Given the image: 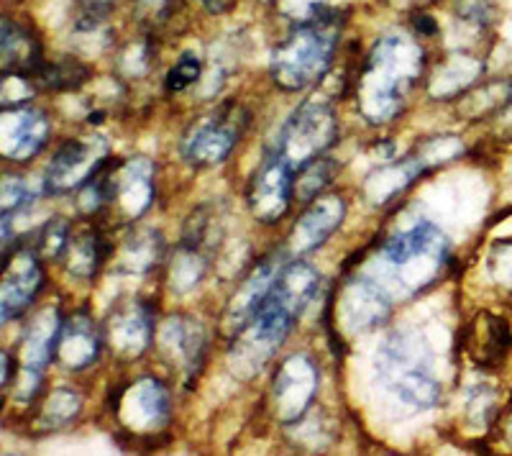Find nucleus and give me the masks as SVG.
<instances>
[{
  "label": "nucleus",
  "mask_w": 512,
  "mask_h": 456,
  "mask_svg": "<svg viewBox=\"0 0 512 456\" xmlns=\"http://www.w3.org/2000/svg\"><path fill=\"white\" fill-rule=\"evenodd\" d=\"M0 52H3V75H21L36 80L41 67H44L39 41L26 29L13 24L11 18H3V44H0Z\"/></svg>",
  "instance_id": "nucleus-23"
},
{
  "label": "nucleus",
  "mask_w": 512,
  "mask_h": 456,
  "mask_svg": "<svg viewBox=\"0 0 512 456\" xmlns=\"http://www.w3.org/2000/svg\"><path fill=\"white\" fill-rule=\"evenodd\" d=\"M36 80H39L47 90L64 93V90L82 88V85L90 80V70L82 65L80 59L62 57V59H54V62H44V67H41Z\"/></svg>",
  "instance_id": "nucleus-29"
},
{
  "label": "nucleus",
  "mask_w": 512,
  "mask_h": 456,
  "mask_svg": "<svg viewBox=\"0 0 512 456\" xmlns=\"http://www.w3.org/2000/svg\"><path fill=\"white\" fill-rule=\"evenodd\" d=\"M111 159V147L105 136H80L64 141L52 157L44 175L49 193H70L85 188Z\"/></svg>",
  "instance_id": "nucleus-9"
},
{
  "label": "nucleus",
  "mask_w": 512,
  "mask_h": 456,
  "mask_svg": "<svg viewBox=\"0 0 512 456\" xmlns=\"http://www.w3.org/2000/svg\"><path fill=\"white\" fill-rule=\"evenodd\" d=\"M34 200V190L29 188V182L18 175H3V213H16L18 208Z\"/></svg>",
  "instance_id": "nucleus-34"
},
{
  "label": "nucleus",
  "mask_w": 512,
  "mask_h": 456,
  "mask_svg": "<svg viewBox=\"0 0 512 456\" xmlns=\"http://www.w3.org/2000/svg\"><path fill=\"white\" fill-rule=\"evenodd\" d=\"M113 0H85V6L90 8V11H103L105 13V8L111 6Z\"/></svg>",
  "instance_id": "nucleus-39"
},
{
  "label": "nucleus",
  "mask_w": 512,
  "mask_h": 456,
  "mask_svg": "<svg viewBox=\"0 0 512 456\" xmlns=\"http://www.w3.org/2000/svg\"><path fill=\"white\" fill-rule=\"evenodd\" d=\"M77 410H80V398L67 387H59L49 395L47 405L41 408L39 421L47 428H59L64 423H70L77 416Z\"/></svg>",
  "instance_id": "nucleus-30"
},
{
  "label": "nucleus",
  "mask_w": 512,
  "mask_h": 456,
  "mask_svg": "<svg viewBox=\"0 0 512 456\" xmlns=\"http://www.w3.org/2000/svg\"><path fill=\"white\" fill-rule=\"evenodd\" d=\"M70 228V223L62 221V218H52V221H47L39 228L31 249L41 259H59L64 252V244H67V236H70Z\"/></svg>",
  "instance_id": "nucleus-32"
},
{
  "label": "nucleus",
  "mask_w": 512,
  "mask_h": 456,
  "mask_svg": "<svg viewBox=\"0 0 512 456\" xmlns=\"http://www.w3.org/2000/svg\"><path fill=\"white\" fill-rule=\"evenodd\" d=\"M164 254V241L159 231L154 228H136L126 239L121 241L118 249V272L126 275H144L152 267H157Z\"/></svg>",
  "instance_id": "nucleus-25"
},
{
  "label": "nucleus",
  "mask_w": 512,
  "mask_h": 456,
  "mask_svg": "<svg viewBox=\"0 0 512 456\" xmlns=\"http://www.w3.org/2000/svg\"><path fill=\"white\" fill-rule=\"evenodd\" d=\"M200 72H203V62L195 52H185L180 59L175 62V67L169 70L167 75V90L169 93H182L192 85V82H198Z\"/></svg>",
  "instance_id": "nucleus-33"
},
{
  "label": "nucleus",
  "mask_w": 512,
  "mask_h": 456,
  "mask_svg": "<svg viewBox=\"0 0 512 456\" xmlns=\"http://www.w3.org/2000/svg\"><path fill=\"white\" fill-rule=\"evenodd\" d=\"M169 3L172 0H136V11L146 18V21H154V18L164 16L169 11Z\"/></svg>",
  "instance_id": "nucleus-36"
},
{
  "label": "nucleus",
  "mask_w": 512,
  "mask_h": 456,
  "mask_svg": "<svg viewBox=\"0 0 512 456\" xmlns=\"http://www.w3.org/2000/svg\"><path fill=\"white\" fill-rule=\"evenodd\" d=\"M154 334V316L152 308L144 300H126L116 305L105 323L103 341L111 346V351L121 359H139L152 341Z\"/></svg>",
  "instance_id": "nucleus-14"
},
{
  "label": "nucleus",
  "mask_w": 512,
  "mask_h": 456,
  "mask_svg": "<svg viewBox=\"0 0 512 456\" xmlns=\"http://www.w3.org/2000/svg\"><path fill=\"white\" fill-rule=\"evenodd\" d=\"M285 254H269V257L259 259L254 269H251L246 280L241 282V287L233 293V298L228 300L226 313H223V334L236 336L246 328V323L254 318V313L259 310L262 300L267 298V293L272 290L274 280L285 267Z\"/></svg>",
  "instance_id": "nucleus-15"
},
{
  "label": "nucleus",
  "mask_w": 512,
  "mask_h": 456,
  "mask_svg": "<svg viewBox=\"0 0 512 456\" xmlns=\"http://www.w3.org/2000/svg\"><path fill=\"white\" fill-rule=\"evenodd\" d=\"M318 369L308 354H292L280 364L272 385L274 416L282 423H295L308 413L318 392Z\"/></svg>",
  "instance_id": "nucleus-12"
},
{
  "label": "nucleus",
  "mask_w": 512,
  "mask_h": 456,
  "mask_svg": "<svg viewBox=\"0 0 512 456\" xmlns=\"http://www.w3.org/2000/svg\"><path fill=\"white\" fill-rule=\"evenodd\" d=\"M338 172L336 159L318 157L295 172V195L300 203H313L333 182Z\"/></svg>",
  "instance_id": "nucleus-28"
},
{
  "label": "nucleus",
  "mask_w": 512,
  "mask_h": 456,
  "mask_svg": "<svg viewBox=\"0 0 512 456\" xmlns=\"http://www.w3.org/2000/svg\"><path fill=\"white\" fill-rule=\"evenodd\" d=\"M118 418L131 433H157L169 423V392L154 377H141L121 395Z\"/></svg>",
  "instance_id": "nucleus-16"
},
{
  "label": "nucleus",
  "mask_w": 512,
  "mask_h": 456,
  "mask_svg": "<svg viewBox=\"0 0 512 456\" xmlns=\"http://www.w3.org/2000/svg\"><path fill=\"white\" fill-rule=\"evenodd\" d=\"M423 172L425 170L420 167V162L413 154L402 159V162L382 167V170H377L367 180L369 198H372V203H384V200H390L395 193H400L402 188H408L410 182L418 175H423Z\"/></svg>",
  "instance_id": "nucleus-27"
},
{
  "label": "nucleus",
  "mask_w": 512,
  "mask_h": 456,
  "mask_svg": "<svg viewBox=\"0 0 512 456\" xmlns=\"http://www.w3.org/2000/svg\"><path fill=\"white\" fill-rule=\"evenodd\" d=\"M49 121L41 111L31 106H11L3 108V121H0V149L3 157L13 162H29L41 149L47 147Z\"/></svg>",
  "instance_id": "nucleus-18"
},
{
  "label": "nucleus",
  "mask_w": 512,
  "mask_h": 456,
  "mask_svg": "<svg viewBox=\"0 0 512 456\" xmlns=\"http://www.w3.org/2000/svg\"><path fill=\"white\" fill-rule=\"evenodd\" d=\"M466 354L477 367L495 369L505 362L507 351L512 349L510 323L492 310H479L464 334Z\"/></svg>",
  "instance_id": "nucleus-20"
},
{
  "label": "nucleus",
  "mask_w": 512,
  "mask_h": 456,
  "mask_svg": "<svg viewBox=\"0 0 512 456\" xmlns=\"http://www.w3.org/2000/svg\"><path fill=\"white\" fill-rule=\"evenodd\" d=\"M344 295V321L351 328H359V331H367V328L377 326L387 318L390 313V300L384 295V290H379L374 282L369 280H354L351 285H346Z\"/></svg>",
  "instance_id": "nucleus-24"
},
{
  "label": "nucleus",
  "mask_w": 512,
  "mask_h": 456,
  "mask_svg": "<svg viewBox=\"0 0 512 456\" xmlns=\"http://www.w3.org/2000/svg\"><path fill=\"white\" fill-rule=\"evenodd\" d=\"M205 272H208V249L195 241L182 239L177 246L175 257H172V267H169V285L177 295H185L203 282Z\"/></svg>",
  "instance_id": "nucleus-26"
},
{
  "label": "nucleus",
  "mask_w": 512,
  "mask_h": 456,
  "mask_svg": "<svg viewBox=\"0 0 512 456\" xmlns=\"http://www.w3.org/2000/svg\"><path fill=\"white\" fill-rule=\"evenodd\" d=\"M338 116L331 103L318 98H310L292 111L285 126L277 134L274 152L290 162L292 170H300L313 159L323 157L338 139Z\"/></svg>",
  "instance_id": "nucleus-6"
},
{
  "label": "nucleus",
  "mask_w": 512,
  "mask_h": 456,
  "mask_svg": "<svg viewBox=\"0 0 512 456\" xmlns=\"http://www.w3.org/2000/svg\"><path fill=\"white\" fill-rule=\"evenodd\" d=\"M384 264L395 272L400 287L418 293L431 285L448 262V239L431 221H418L405 231H397L382 246Z\"/></svg>",
  "instance_id": "nucleus-5"
},
{
  "label": "nucleus",
  "mask_w": 512,
  "mask_h": 456,
  "mask_svg": "<svg viewBox=\"0 0 512 456\" xmlns=\"http://www.w3.org/2000/svg\"><path fill=\"white\" fill-rule=\"evenodd\" d=\"M249 111L239 103H226L192 121L180 139V154L190 167H216L226 162L249 129Z\"/></svg>",
  "instance_id": "nucleus-7"
},
{
  "label": "nucleus",
  "mask_w": 512,
  "mask_h": 456,
  "mask_svg": "<svg viewBox=\"0 0 512 456\" xmlns=\"http://www.w3.org/2000/svg\"><path fill=\"white\" fill-rule=\"evenodd\" d=\"M382 377L387 380L390 390L397 392V398L415 408H431L438 400V382L431 375V369L420 364L418 349L408 344L405 336H395L387 341L382 351Z\"/></svg>",
  "instance_id": "nucleus-8"
},
{
  "label": "nucleus",
  "mask_w": 512,
  "mask_h": 456,
  "mask_svg": "<svg viewBox=\"0 0 512 456\" xmlns=\"http://www.w3.org/2000/svg\"><path fill=\"white\" fill-rule=\"evenodd\" d=\"M318 272L308 262H287L282 272L274 280L272 290L262 300L259 310L254 313L241 334L233 336L231 359L233 372L251 377L254 372H262L264 364L272 359V354L282 346V341L290 336L297 318L313 300L318 290Z\"/></svg>",
  "instance_id": "nucleus-1"
},
{
  "label": "nucleus",
  "mask_w": 512,
  "mask_h": 456,
  "mask_svg": "<svg viewBox=\"0 0 512 456\" xmlns=\"http://www.w3.org/2000/svg\"><path fill=\"white\" fill-rule=\"evenodd\" d=\"M44 285L41 257L29 246H18L8 257L3 254V282H0V316L3 323L13 321L34 303Z\"/></svg>",
  "instance_id": "nucleus-13"
},
{
  "label": "nucleus",
  "mask_w": 512,
  "mask_h": 456,
  "mask_svg": "<svg viewBox=\"0 0 512 456\" xmlns=\"http://www.w3.org/2000/svg\"><path fill=\"white\" fill-rule=\"evenodd\" d=\"M0 359H3V387H8V380H13V372H8V369H11V364H13V357L11 354H8V351H3V354H0Z\"/></svg>",
  "instance_id": "nucleus-37"
},
{
  "label": "nucleus",
  "mask_w": 512,
  "mask_h": 456,
  "mask_svg": "<svg viewBox=\"0 0 512 456\" xmlns=\"http://www.w3.org/2000/svg\"><path fill=\"white\" fill-rule=\"evenodd\" d=\"M295 198V170L280 152H269L254 170L246 188V203L259 223L280 221Z\"/></svg>",
  "instance_id": "nucleus-10"
},
{
  "label": "nucleus",
  "mask_w": 512,
  "mask_h": 456,
  "mask_svg": "<svg viewBox=\"0 0 512 456\" xmlns=\"http://www.w3.org/2000/svg\"><path fill=\"white\" fill-rule=\"evenodd\" d=\"M154 162L146 157L108 159L103 170L80 188V211L85 216H111L116 223L136 221L154 203Z\"/></svg>",
  "instance_id": "nucleus-4"
},
{
  "label": "nucleus",
  "mask_w": 512,
  "mask_h": 456,
  "mask_svg": "<svg viewBox=\"0 0 512 456\" xmlns=\"http://www.w3.org/2000/svg\"><path fill=\"white\" fill-rule=\"evenodd\" d=\"M459 13L469 24L484 26L492 16V6H489V0H459Z\"/></svg>",
  "instance_id": "nucleus-35"
},
{
  "label": "nucleus",
  "mask_w": 512,
  "mask_h": 456,
  "mask_svg": "<svg viewBox=\"0 0 512 456\" xmlns=\"http://www.w3.org/2000/svg\"><path fill=\"white\" fill-rule=\"evenodd\" d=\"M62 316L57 308L39 310L24 331L21 341V382H18V398L31 400L36 395L49 362L57 359V341L62 331Z\"/></svg>",
  "instance_id": "nucleus-11"
},
{
  "label": "nucleus",
  "mask_w": 512,
  "mask_h": 456,
  "mask_svg": "<svg viewBox=\"0 0 512 456\" xmlns=\"http://www.w3.org/2000/svg\"><path fill=\"white\" fill-rule=\"evenodd\" d=\"M344 218L346 200L341 195H318L292 228L290 249L295 254L315 252L336 234Z\"/></svg>",
  "instance_id": "nucleus-19"
},
{
  "label": "nucleus",
  "mask_w": 512,
  "mask_h": 456,
  "mask_svg": "<svg viewBox=\"0 0 512 456\" xmlns=\"http://www.w3.org/2000/svg\"><path fill=\"white\" fill-rule=\"evenodd\" d=\"M341 21L333 11H323L318 16L300 21L287 34L282 44H277L272 54V77L287 93H297L326 75L338 47Z\"/></svg>",
  "instance_id": "nucleus-3"
},
{
  "label": "nucleus",
  "mask_w": 512,
  "mask_h": 456,
  "mask_svg": "<svg viewBox=\"0 0 512 456\" xmlns=\"http://www.w3.org/2000/svg\"><path fill=\"white\" fill-rule=\"evenodd\" d=\"M159 354L169 367H177L190 385L205 357V328L187 316H169L157 331Z\"/></svg>",
  "instance_id": "nucleus-17"
},
{
  "label": "nucleus",
  "mask_w": 512,
  "mask_h": 456,
  "mask_svg": "<svg viewBox=\"0 0 512 456\" xmlns=\"http://www.w3.org/2000/svg\"><path fill=\"white\" fill-rule=\"evenodd\" d=\"M423 65V47L410 36L390 34L379 39L356 85L361 116L372 123L395 118L423 75Z\"/></svg>",
  "instance_id": "nucleus-2"
},
{
  "label": "nucleus",
  "mask_w": 512,
  "mask_h": 456,
  "mask_svg": "<svg viewBox=\"0 0 512 456\" xmlns=\"http://www.w3.org/2000/svg\"><path fill=\"white\" fill-rule=\"evenodd\" d=\"M100 344H103V336H100L98 326L85 310H80L62 323L57 341V362L67 369L90 367L98 359Z\"/></svg>",
  "instance_id": "nucleus-21"
},
{
  "label": "nucleus",
  "mask_w": 512,
  "mask_h": 456,
  "mask_svg": "<svg viewBox=\"0 0 512 456\" xmlns=\"http://www.w3.org/2000/svg\"><path fill=\"white\" fill-rule=\"evenodd\" d=\"M461 152H464V147L456 136H436V139L423 141L413 152V157L418 159L423 170H433L438 164L456 159Z\"/></svg>",
  "instance_id": "nucleus-31"
},
{
  "label": "nucleus",
  "mask_w": 512,
  "mask_h": 456,
  "mask_svg": "<svg viewBox=\"0 0 512 456\" xmlns=\"http://www.w3.org/2000/svg\"><path fill=\"white\" fill-rule=\"evenodd\" d=\"M418 29L423 31V34H433V31H436V24H433V18L418 16Z\"/></svg>",
  "instance_id": "nucleus-38"
},
{
  "label": "nucleus",
  "mask_w": 512,
  "mask_h": 456,
  "mask_svg": "<svg viewBox=\"0 0 512 456\" xmlns=\"http://www.w3.org/2000/svg\"><path fill=\"white\" fill-rule=\"evenodd\" d=\"M105 239L95 226H72L70 236H67V244H64V252L59 257V262L64 264V269L75 277H95V272L100 269V264L108 257V249H105Z\"/></svg>",
  "instance_id": "nucleus-22"
},
{
  "label": "nucleus",
  "mask_w": 512,
  "mask_h": 456,
  "mask_svg": "<svg viewBox=\"0 0 512 456\" xmlns=\"http://www.w3.org/2000/svg\"><path fill=\"white\" fill-rule=\"evenodd\" d=\"M203 3H205V6H210V8H216V6H213V0H203Z\"/></svg>",
  "instance_id": "nucleus-40"
}]
</instances>
